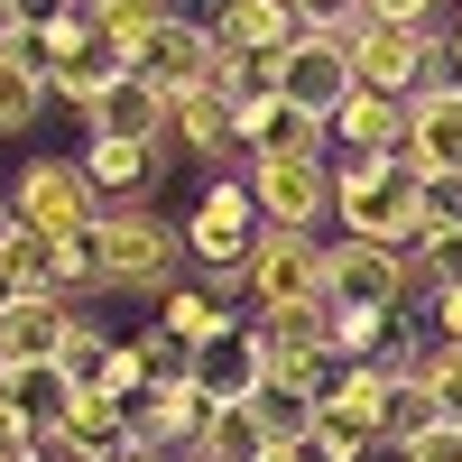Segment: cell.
<instances>
[{
  "mask_svg": "<svg viewBox=\"0 0 462 462\" xmlns=\"http://www.w3.org/2000/svg\"><path fill=\"white\" fill-rule=\"evenodd\" d=\"M305 37H333V47H352V28L370 19V0H296Z\"/></svg>",
  "mask_w": 462,
  "mask_h": 462,
  "instance_id": "d6a6232c",
  "label": "cell"
},
{
  "mask_svg": "<svg viewBox=\"0 0 462 462\" xmlns=\"http://www.w3.org/2000/svg\"><path fill=\"white\" fill-rule=\"evenodd\" d=\"M204 416H213V398L195 389V379H148V389L130 398V444H148V453H195Z\"/></svg>",
  "mask_w": 462,
  "mask_h": 462,
  "instance_id": "30bf717a",
  "label": "cell"
},
{
  "mask_svg": "<svg viewBox=\"0 0 462 462\" xmlns=\"http://www.w3.org/2000/svg\"><path fill=\"white\" fill-rule=\"evenodd\" d=\"M158 324H167V333H185V342H213V333H231L241 315H231L213 287H167V296H158Z\"/></svg>",
  "mask_w": 462,
  "mask_h": 462,
  "instance_id": "484cf974",
  "label": "cell"
},
{
  "mask_svg": "<svg viewBox=\"0 0 462 462\" xmlns=\"http://www.w3.org/2000/svg\"><path fill=\"white\" fill-rule=\"evenodd\" d=\"M10 296H19V278H10V259H0V305H10Z\"/></svg>",
  "mask_w": 462,
  "mask_h": 462,
  "instance_id": "7bdbcfd3",
  "label": "cell"
},
{
  "mask_svg": "<svg viewBox=\"0 0 462 462\" xmlns=\"http://www.w3.org/2000/svg\"><path fill=\"white\" fill-rule=\"evenodd\" d=\"M0 204H10L28 231H47V241H84V231L102 222V195H93V176H84V158H37L0 185Z\"/></svg>",
  "mask_w": 462,
  "mask_h": 462,
  "instance_id": "3957f363",
  "label": "cell"
},
{
  "mask_svg": "<svg viewBox=\"0 0 462 462\" xmlns=\"http://www.w3.org/2000/svg\"><path fill=\"white\" fill-rule=\"evenodd\" d=\"M416 287V259L389 250V241H333V278H324V305H370V315H398Z\"/></svg>",
  "mask_w": 462,
  "mask_h": 462,
  "instance_id": "52a82bcc",
  "label": "cell"
},
{
  "mask_svg": "<svg viewBox=\"0 0 462 462\" xmlns=\"http://www.w3.org/2000/svg\"><path fill=\"white\" fill-rule=\"evenodd\" d=\"M250 333L268 352H305V342H324V305H250Z\"/></svg>",
  "mask_w": 462,
  "mask_h": 462,
  "instance_id": "4dcf8cb0",
  "label": "cell"
},
{
  "mask_svg": "<svg viewBox=\"0 0 462 462\" xmlns=\"http://www.w3.org/2000/svg\"><path fill=\"white\" fill-rule=\"evenodd\" d=\"M185 379H195L204 398H250L259 379H268V342L250 333V315L231 324V333H213V342H195V370H185Z\"/></svg>",
  "mask_w": 462,
  "mask_h": 462,
  "instance_id": "9a60e30c",
  "label": "cell"
},
{
  "mask_svg": "<svg viewBox=\"0 0 462 462\" xmlns=\"http://www.w3.org/2000/svg\"><path fill=\"white\" fill-rule=\"evenodd\" d=\"M259 462H315V453H305V444H268Z\"/></svg>",
  "mask_w": 462,
  "mask_h": 462,
  "instance_id": "ab89813d",
  "label": "cell"
},
{
  "mask_svg": "<svg viewBox=\"0 0 462 462\" xmlns=\"http://www.w3.org/2000/svg\"><path fill=\"white\" fill-rule=\"evenodd\" d=\"M278 93H287L296 111H315V121H333L361 84H352V56H342L333 37H296V47L278 56Z\"/></svg>",
  "mask_w": 462,
  "mask_h": 462,
  "instance_id": "8fae6325",
  "label": "cell"
},
{
  "mask_svg": "<svg viewBox=\"0 0 462 462\" xmlns=\"http://www.w3.org/2000/svg\"><path fill=\"white\" fill-rule=\"evenodd\" d=\"M84 130L102 139H148V148H176V93H158L148 74H121L93 111H84Z\"/></svg>",
  "mask_w": 462,
  "mask_h": 462,
  "instance_id": "7c38bea8",
  "label": "cell"
},
{
  "mask_svg": "<svg viewBox=\"0 0 462 462\" xmlns=\"http://www.w3.org/2000/svg\"><path fill=\"white\" fill-rule=\"evenodd\" d=\"M74 10H84V0H74Z\"/></svg>",
  "mask_w": 462,
  "mask_h": 462,
  "instance_id": "bcb514c9",
  "label": "cell"
},
{
  "mask_svg": "<svg viewBox=\"0 0 462 462\" xmlns=\"http://www.w3.org/2000/svg\"><path fill=\"white\" fill-rule=\"evenodd\" d=\"M444 0H370V19H416V28H435Z\"/></svg>",
  "mask_w": 462,
  "mask_h": 462,
  "instance_id": "74e56055",
  "label": "cell"
},
{
  "mask_svg": "<svg viewBox=\"0 0 462 462\" xmlns=\"http://www.w3.org/2000/svg\"><path fill=\"white\" fill-rule=\"evenodd\" d=\"M111 324H93V315H74V333H65V352H56V370H65V389H102V370H111Z\"/></svg>",
  "mask_w": 462,
  "mask_h": 462,
  "instance_id": "f546056e",
  "label": "cell"
},
{
  "mask_svg": "<svg viewBox=\"0 0 462 462\" xmlns=\"http://www.w3.org/2000/svg\"><path fill=\"white\" fill-rule=\"evenodd\" d=\"M435 47H444V28H416V19H361L342 56H352V84H370V93H407V102H416V84H426Z\"/></svg>",
  "mask_w": 462,
  "mask_h": 462,
  "instance_id": "5b68a950",
  "label": "cell"
},
{
  "mask_svg": "<svg viewBox=\"0 0 462 462\" xmlns=\"http://www.w3.org/2000/svg\"><path fill=\"white\" fill-rule=\"evenodd\" d=\"M213 37L231 56H268V65H278L305 37V19H296V0H213Z\"/></svg>",
  "mask_w": 462,
  "mask_h": 462,
  "instance_id": "5bb4252c",
  "label": "cell"
},
{
  "mask_svg": "<svg viewBox=\"0 0 462 462\" xmlns=\"http://www.w3.org/2000/svg\"><path fill=\"white\" fill-rule=\"evenodd\" d=\"M213 65H222V37H213V19H167V28H148L139 47H130V74H148L158 93L213 84Z\"/></svg>",
  "mask_w": 462,
  "mask_h": 462,
  "instance_id": "9c48e42d",
  "label": "cell"
},
{
  "mask_svg": "<svg viewBox=\"0 0 462 462\" xmlns=\"http://www.w3.org/2000/svg\"><path fill=\"white\" fill-rule=\"evenodd\" d=\"M176 139L195 148L204 167H241V111H231V93L185 84V93H176Z\"/></svg>",
  "mask_w": 462,
  "mask_h": 462,
  "instance_id": "d6986e66",
  "label": "cell"
},
{
  "mask_svg": "<svg viewBox=\"0 0 462 462\" xmlns=\"http://www.w3.org/2000/svg\"><path fill=\"white\" fill-rule=\"evenodd\" d=\"M416 167L407 148L398 158H342L333 167V222H342V241H407L416 250Z\"/></svg>",
  "mask_w": 462,
  "mask_h": 462,
  "instance_id": "7a4b0ae2",
  "label": "cell"
},
{
  "mask_svg": "<svg viewBox=\"0 0 462 462\" xmlns=\"http://www.w3.org/2000/svg\"><path fill=\"white\" fill-rule=\"evenodd\" d=\"M259 195H250V176L241 167H222L204 195H195V213H185V250H195V268H250V250H259Z\"/></svg>",
  "mask_w": 462,
  "mask_h": 462,
  "instance_id": "277c9868",
  "label": "cell"
},
{
  "mask_svg": "<svg viewBox=\"0 0 462 462\" xmlns=\"http://www.w3.org/2000/svg\"><path fill=\"white\" fill-rule=\"evenodd\" d=\"M259 453H268L259 407H250V398H213L204 435H195V462H259Z\"/></svg>",
  "mask_w": 462,
  "mask_h": 462,
  "instance_id": "44dd1931",
  "label": "cell"
},
{
  "mask_svg": "<svg viewBox=\"0 0 462 462\" xmlns=\"http://www.w3.org/2000/svg\"><path fill=\"white\" fill-rule=\"evenodd\" d=\"M65 333H74V305H56V296H10V305H0V361H10V370L56 361Z\"/></svg>",
  "mask_w": 462,
  "mask_h": 462,
  "instance_id": "2e32d148",
  "label": "cell"
},
{
  "mask_svg": "<svg viewBox=\"0 0 462 462\" xmlns=\"http://www.w3.org/2000/svg\"><path fill=\"white\" fill-rule=\"evenodd\" d=\"M435 342H462V287L435 296Z\"/></svg>",
  "mask_w": 462,
  "mask_h": 462,
  "instance_id": "f35d334b",
  "label": "cell"
},
{
  "mask_svg": "<svg viewBox=\"0 0 462 462\" xmlns=\"http://www.w3.org/2000/svg\"><path fill=\"white\" fill-rule=\"evenodd\" d=\"M250 158H333V121L296 111L287 93H278V102H250V111H241V167H250Z\"/></svg>",
  "mask_w": 462,
  "mask_h": 462,
  "instance_id": "4fadbf2b",
  "label": "cell"
},
{
  "mask_svg": "<svg viewBox=\"0 0 462 462\" xmlns=\"http://www.w3.org/2000/svg\"><path fill=\"white\" fill-rule=\"evenodd\" d=\"M250 195H259V222H287V231H315L333 213V158H250Z\"/></svg>",
  "mask_w": 462,
  "mask_h": 462,
  "instance_id": "ba28073f",
  "label": "cell"
},
{
  "mask_svg": "<svg viewBox=\"0 0 462 462\" xmlns=\"http://www.w3.org/2000/svg\"><path fill=\"white\" fill-rule=\"evenodd\" d=\"M84 19L102 37H121V47H139L148 28H167V19H195V10H176V0H84Z\"/></svg>",
  "mask_w": 462,
  "mask_h": 462,
  "instance_id": "f1b7e54d",
  "label": "cell"
},
{
  "mask_svg": "<svg viewBox=\"0 0 462 462\" xmlns=\"http://www.w3.org/2000/svg\"><path fill=\"white\" fill-rule=\"evenodd\" d=\"M47 102H56V84H47V74H37L19 47H0V139H28Z\"/></svg>",
  "mask_w": 462,
  "mask_h": 462,
  "instance_id": "603a6c76",
  "label": "cell"
},
{
  "mask_svg": "<svg viewBox=\"0 0 462 462\" xmlns=\"http://www.w3.org/2000/svg\"><path fill=\"white\" fill-rule=\"evenodd\" d=\"M148 379H158V370H148V352H139V342H111V370H102V389L130 407V398L148 389Z\"/></svg>",
  "mask_w": 462,
  "mask_h": 462,
  "instance_id": "d590c367",
  "label": "cell"
},
{
  "mask_svg": "<svg viewBox=\"0 0 462 462\" xmlns=\"http://www.w3.org/2000/svg\"><path fill=\"white\" fill-rule=\"evenodd\" d=\"M324 278H333V241L287 231V222L259 231V250H250V305H324Z\"/></svg>",
  "mask_w": 462,
  "mask_h": 462,
  "instance_id": "8992f818",
  "label": "cell"
},
{
  "mask_svg": "<svg viewBox=\"0 0 462 462\" xmlns=\"http://www.w3.org/2000/svg\"><path fill=\"white\" fill-rule=\"evenodd\" d=\"M416 379H426V389L462 416V342H426V361H416Z\"/></svg>",
  "mask_w": 462,
  "mask_h": 462,
  "instance_id": "e575fe53",
  "label": "cell"
},
{
  "mask_svg": "<svg viewBox=\"0 0 462 462\" xmlns=\"http://www.w3.org/2000/svg\"><path fill=\"white\" fill-rule=\"evenodd\" d=\"M121 462H185V453H148V444H130V453H121Z\"/></svg>",
  "mask_w": 462,
  "mask_h": 462,
  "instance_id": "60d3db41",
  "label": "cell"
},
{
  "mask_svg": "<svg viewBox=\"0 0 462 462\" xmlns=\"http://www.w3.org/2000/svg\"><path fill=\"white\" fill-rule=\"evenodd\" d=\"M398 333H407L398 315H370V305H324V352H333V361H379Z\"/></svg>",
  "mask_w": 462,
  "mask_h": 462,
  "instance_id": "cb8c5ba5",
  "label": "cell"
},
{
  "mask_svg": "<svg viewBox=\"0 0 462 462\" xmlns=\"http://www.w3.org/2000/svg\"><path fill=\"white\" fill-rule=\"evenodd\" d=\"M444 416H453V407H444V398L426 389V379H416V370H407V389L389 398V453H407V444H416V435H426V426H444Z\"/></svg>",
  "mask_w": 462,
  "mask_h": 462,
  "instance_id": "1f68e13d",
  "label": "cell"
},
{
  "mask_svg": "<svg viewBox=\"0 0 462 462\" xmlns=\"http://www.w3.org/2000/svg\"><path fill=\"white\" fill-rule=\"evenodd\" d=\"M0 398H10V407L28 416V426H37V435H56V426H65V407H74V389H65V370H56V361L10 370V389H0Z\"/></svg>",
  "mask_w": 462,
  "mask_h": 462,
  "instance_id": "d4e9b609",
  "label": "cell"
},
{
  "mask_svg": "<svg viewBox=\"0 0 462 462\" xmlns=\"http://www.w3.org/2000/svg\"><path fill=\"white\" fill-rule=\"evenodd\" d=\"M444 231H462V167H426L416 176V250L444 241Z\"/></svg>",
  "mask_w": 462,
  "mask_h": 462,
  "instance_id": "83f0119b",
  "label": "cell"
},
{
  "mask_svg": "<svg viewBox=\"0 0 462 462\" xmlns=\"http://www.w3.org/2000/svg\"><path fill=\"white\" fill-rule=\"evenodd\" d=\"M176 10H195V0H176Z\"/></svg>",
  "mask_w": 462,
  "mask_h": 462,
  "instance_id": "f6af8a7d",
  "label": "cell"
},
{
  "mask_svg": "<svg viewBox=\"0 0 462 462\" xmlns=\"http://www.w3.org/2000/svg\"><path fill=\"white\" fill-rule=\"evenodd\" d=\"M250 407H259L268 444H305V435H315V416H324V398H305V389H278V379H259V389H250Z\"/></svg>",
  "mask_w": 462,
  "mask_h": 462,
  "instance_id": "4316f807",
  "label": "cell"
},
{
  "mask_svg": "<svg viewBox=\"0 0 462 462\" xmlns=\"http://www.w3.org/2000/svg\"><path fill=\"white\" fill-rule=\"evenodd\" d=\"M407 158H416V167H462V84H453V93H416Z\"/></svg>",
  "mask_w": 462,
  "mask_h": 462,
  "instance_id": "ffe728a7",
  "label": "cell"
},
{
  "mask_svg": "<svg viewBox=\"0 0 462 462\" xmlns=\"http://www.w3.org/2000/svg\"><path fill=\"white\" fill-rule=\"evenodd\" d=\"M158 167H167V148H148V139H102V130L84 139V176L102 204H148Z\"/></svg>",
  "mask_w": 462,
  "mask_h": 462,
  "instance_id": "ac0fdd59",
  "label": "cell"
},
{
  "mask_svg": "<svg viewBox=\"0 0 462 462\" xmlns=\"http://www.w3.org/2000/svg\"><path fill=\"white\" fill-rule=\"evenodd\" d=\"M407 121H416L407 93H370V84H361L352 102L333 111V139L352 148V158H398V148H407Z\"/></svg>",
  "mask_w": 462,
  "mask_h": 462,
  "instance_id": "e0dca14e",
  "label": "cell"
},
{
  "mask_svg": "<svg viewBox=\"0 0 462 462\" xmlns=\"http://www.w3.org/2000/svg\"><path fill=\"white\" fill-rule=\"evenodd\" d=\"M398 462H462V416H444V426H426Z\"/></svg>",
  "mask_w": 462,
  "mask_h": 462,
  "instance_id": "8d00e7d4",
  "label": "cell"
},
{
  "mask_svg": "<svg viewBox=\"0 0 462 462\" xmlns=\"http://www.w3.org/2000/svg\"><path fill=\"white\" fill-rule=\"evenodd\" d=\"M305 453H315V462H370V453H389V426H379V416H361V407H333V398H324Z\"/></svg>",
  "mask_w": 462,
  "mask_h": 462,
  "instance_id": "7402d4cb",
  "label": "cell"
},
{
  "mask_svg": "<svg viewBox=\"0 0 462 462\" xmlns=\"http://www.w3.org/2000/svg\"><path fill=\"white\" fill-rule=\"evenodd\" d=\"M93 241V268L111 296H167L185 268H195V250H185V222H167L158 204H102V222L84 231Z\"/></svg>",
  "mask_w": 462,
  "mask_h": 462,
  "instance_id": "6da1fadb",
  "label": "cell"
},
{
  "mask_svg": "<svg viewBox=\"0 0 462 462\" xmlns=\"http://www.w3.org/2000/svg\"><path fill=\"white\" fill-rule=\"evenodd\" d=\"M444 47H453V65H462V10H453V28H444Z\"/></svg>",
  "mask_w": 462,
  "mask_h": 462,
  "instance_id": "b9f144b4",
  "label": "cell"
},
{
  "mask_svg": "<svg viewBox=\"0 0 462 462\" xmlns=\"http://www.w3.org/2000/svg\"><path fill=\"white\" fill-rule=\"evenodd\" d=\"M416 287H435V296H453V287H462V231H444V241L416 250Z\"/></svg>",
  "mask_w": 462,
  "mask_h": 462,
  "instance_id": "836d02e7",
  "label": "cell"
},
{
  "mask_svg": "<svg viewBox=\"0 0 462 462\" xmlns=\"http://www.w3.org/2000/svg\"><path fill=\"white\" fill-rule=\"evenodd\" d=\"M0 389H10V361H0Z\"/></svg>",
  "mask_w": 462,
  "mask_h": 462,
  "instance_id": "ee69618b",
  "label": "cell"
},
{
  "mask_svg": "<svg viewBox=\"0 0 462 462\" xmlns=\"http://www.w3.org/2000/svg\"><path fill=\"white\" fill-rule=\"evenodd\" d=\"M185 462H195V453H185Z\"/></svg>",
  "mask_w": 462,
  "mask_h": 462,
  "instance_id": "7dc6e473",
  "label": "cell"
}]
</instances>
